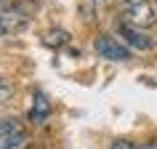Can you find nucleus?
I'll list each match as a JSON object with an SVG mask.
<instances>
[{
	"label": "nucleus",
	"mask_w": 157,
	"mask_h": 149,
	"mask_svg": "<svg viewBox=\"0 0 157 149\" xmlns=\"http://www.w3.org/2000/svg\"><path fill=\"white\" fill-rule=\"evenodd\" d=\"M123 21H128V24L133 27H141V29H147V27H152L157 21V13L155 8L149 6L147 0H123Z\"/></svg>",
	"instance_id": "1"
},
{
	"label": "nucleus",
	"mask_w": 157,
	"mask_h": 149,
	"mask_svg": "<svg viewBox=\"0 0 157 149\" xmlns=\"http://www.w3.org/2000/svg\"><path fill=\"white\" fill-rule=\"evenodd\" d=\"M29 139H27L24 125L13 120V117H3L0 120V149H27Z\"/></svg>",
	"instance_id": "2"
},
{
	"label": "nucleus",
	"mask_w": 157,
	"mask_h": 149,
	"mask_svg": "<svg viewBox=\"0 0 157 149\" xmlns=\"http://www.w3.org/2000/svg\"><path fill=\"white\" fill-rule=\"evenodd\" d=\"M29 24V13L19 8H0V37L3 35H16Z\"/></svg>",
	"instance_id": "3"
},
{
	"label": "nucleus",
	"mask_w": 157,
	"mask_h": 149,
	"mask_svg": "<svg viewBox=\"0 0 157 149\" xmlns=\"http://www.w3.org/2000/svg\"><path fill=\"white\" fill-rule=\"evenodd\" d=\"M96 53L104 56L107 61H128L131 59V51L125 48L120 40H115L112 35H104V37L96 40Z\"/></svg>",
	"instance_id": "4"
},
{
	"label": "nucleus",
	"mask_w": 157,
	"mask_h": 149,
	"mask_svg": "<svg viewBox=\"0 0 157 149\" xmlns=\"http://www.w3.org/2000/svg\"><path fill=\"white\" fill-rule=\"evenodd\" d=\"M117 32H120V37H123L131 48H136V51H152L155 48V40H152L147 32H141V27H133V24H128V21H120Z\"/></svg>",
	"instance_id": "5"
},
{
	"label": "nucleus",
	"mask_w": 157,
	"mask_h": 149,
	"mask_svg": "<svg viewBox=\"0 0 157 149\" xmlns=\"http://www.w3.org/2000/svg\"><path fill=\"white\" fill-rule=\"evenodd\" d=\"M27 117H29V123H35V125H43V123H45V120L51 117V101L45 99L43 93H35L32 107H29Z\"/></svg>",
	"instance_id": "6"
},
{
	"label": "nucleus",
	"mask_w": 157,
	"mask_h": 149,
	"mask_svg": "<svg viewBox=\"0 0 157 149\" xmlns=\"http://www.w3.org/2000/svg\"><path fill=\"white\" fill-rule=\"evenodd\" d=\"M67 40H69V35H67L64 29H48V32H45V37H43V43H45V45H51V48H61Z\"/></svg>",
	"instance_id": "7"
},
{
	"label": "nucleus",
	"mask_w": 157,
	"mask_h": 149,
	"mask_svg": "<svg viewBox=\"0 0 157 149\" xmlns=\"http://www.w3.org/2000/svg\"><path fill=\"white\" fill-rule=\"evenodd\" d=\"M109 149H136V147H133L128 139H117V141H112V147H109Z\"/></svg>",
	"instance_id": "8"
},
{
	"label": "nucleus",
	"mask_w": 157,
	"mask_h": 149,
	"mask_svg": "<svg viewBox=\"0 0 157 149\" xmlns=\"http://www.w3.org/2000/svg\"><path fill=\"white\" fill-rule=\"evenodd\" d=\"M11 99V85H6V80L0 77V101H8Z\"/></svg>",
	"instance_id": "9"
}]
</instances>
